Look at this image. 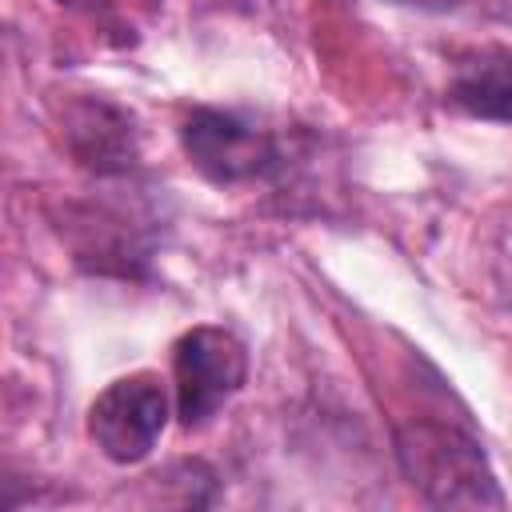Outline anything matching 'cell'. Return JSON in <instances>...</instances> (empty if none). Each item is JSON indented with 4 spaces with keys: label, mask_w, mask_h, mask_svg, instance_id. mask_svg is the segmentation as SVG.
I'll return each instance as SVG.
<instances>
[{
    "label": "cell",
    "mask_w": 512,
    "mask_h": 512,
    "mask_svg": "<svg viewBox=\"0 0 512 512\" xmlns=\"http://www.w3.org/2000/svg\"><path fill=\"white\" fill-rule=\"evenodd\" d=\"M68 144L80 156V164L96 172H120L132 164V120L104 104V100H80L68 116Z\"/></svg>",
    "instance_id": "5b68a950"
},
{
    "label": "cell",
    "mask_w": 512,
    "mask_h": 512,
    "mask_svg": "<svg viewBox=\"0 0 512 512\" xmlns=\"http://www.w3.org/2000/svg\"><path fill=\"white\" fill-rule=\"evenodd\" d=\"M452 100L484 120H512V52L480 48L452 72Z\"/></svg>",
    "instance_id": "8992f818"
},
{
    "label": "cell",
    "mask_w": 512,
    "mask_h": 512,
    "mask_svg": "<svg viewBox=\"0 0 512 512\" xmlns=\"http://www.w3.org/2000/svg\"><path fill=\"white\" fill-rule=\"evenodd\" d=\"M180 140H184V152L196 164V172L208 176L212 184H244V180L272 172V164H276V148L264 132H256L216 108L188 112Z\"/></svg>",
    "instance_id": "277c9868"
},
{
    "label": "cell",
    "mask_w": 512,
    "mask_h": 512,
    "mask_svg": "<svg viewBox=\"0 0 512 512\" xmlns=\"http://www.w3.org/2000/svg\"><path fill=\"white\" fill-rule=\"evenodd\" d=\"M164 424H168V396L160 376L152 372L112 380L88 412V432L112 464L144 460L160 440Z\"/></svg>",
    "instance_id": "3957f363"
},
{
    "label": "cell",
    "mask_w": 512,
    "mask_h": 512,
    "mask_svg": "<svg viewBox=\"0 0 512 512\" xmlns=\"http://www.w3.org/2000/svg\"><path fill=\"white\" fill-rule=\"evenodd\" d=\"M396 452H400L404 476L432 504H452V508H484V504L500 508L504 504L496 476L484 464L480 444L452 424L416 420L396 432Z\"/></svg>",
    "instance_id": "6da1fadb"
},
{
    "label": "cell",
    "mask_w": 512,
    "mask_h": 512,
    "mask_svg": "<svg viewBox=\"0 0 512 512\" xmlns=\"http://www.w3.org/2000/svg\"><path fill=\"white\" fill-rule=\"evenodd\" d=\"M60 4L80 8V12H92V16H108V12H116L124 0H60Z\"/></svg>",
    "instance_id": "52a82bcc"
},
{
    "label": "cell",
    "mask_w": 512,
    "mask_h": 512,
    "mask_svg": "<svg viewBox=\"0 0 512 512\" xmlns=\"http://www.w3.org/2000/svg\"><path fill=\"white\" fill-rule=\"evenodd\" d=\"M172 372H176L180 424L200 428L248 380V352L232 332L200 324V328H192L176 340Z\"/></svg>",
    "instance_id": "7a4b0ae2"
}]
</instances>
